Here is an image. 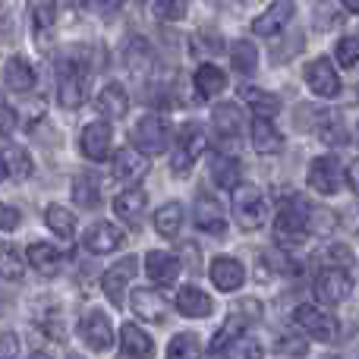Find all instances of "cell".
I'll list each match as a JSON object with an SVG mask.
<instances>
[{
  "instance_id": "1",
  "label": "cell",
  "mask_w": 359,
  "mask_h": 359,
  "mask_svg": "<svg viewBox=\"0 0 359 359\" xmlns=\"http://www.w3.org/2000/svg\"><path fill=\"white\" fill-rule=\"evenodd\" d=\"M174 142V126L164 114H145L136 126H133V145L145 155H161Z\"/></svg>"
},
{
  "instance_id": "2",
  "label": "cell",
  "mask_w": 359,
  "mask_h": 359,
  "mask_svg": "<svg viewBox=\"0 0 359 359\" xmlns=\"http://www.w3.org/2000/svg\"><path fill=\"white\" fill-rule=\"evenodd\" d=\"M268 202L262 196L259 186L249 183H236L233 186V217L243 230H259L268 224Z\"/></svg>"
},
{
  "instance_id": "3",
  "label": "cell",
  "mask_w": 359,
  "mask_h": 359,
  "mask_svg": "<svg viewBox=\"0 0 359 359\" xmlns=\"http://www.w3.org/2000/svg\"><path fill=\"white\" fill-rule=\"evenodd\" d=\"M259 309H262V306L255 303V299H246V303H240V306H236V309L230 312V318H227V322H224V328L215 334V341H211L208 353H211V356H221L224 350L230 347V344H233V341H240V337L246 334V328H249V325H252L255 318H259Z\"/></svg>"
},
{
  "instance_id": "4",
  "label": "cell",
  "mask_w": 359,
  "mask_h": 359,
  "mask_svg": "<svg viewBox=\"0 0 359 359\" xmlns=\"http://www.w3.org/2000/svg\"><path fill=\"white\" fill-rule=\"evenodd\" d=\"M174 142H177L174 145V158H170L174 174H186V170H189L192 164L205 155V149H208L205 130L198 123H186L183 130H180V136H174Z\"/></svg>"
},
{
  "instance_id": "5",
  "label": "cell",
  "mask_w": 359,
  "mask_h": 359,
  "mask_svg": "<svg viewBox=\"0 0 359 359\" xmlns=\"http://www.w3.org/2000/svg\"><path fill=\"white\" fill-rule=\"evenodd\" d=\"M86 98H88V73L79 63L67 60L63 69L57 73V101L67 111H76V107L86 104Z\"/></svg>"
},
{
  "instance_id": "6",
  "label": "cell",
  "mask_w": 359,
  "mask_h": 359,
  "mask_svg": "<svg viewBox=\"0 0 359 359\" xmlns=\"http://www.w3.org/2000/svg\"><path fill=\"white\" fill-rule=\"evenodd\" d=\"M274 230L280 240H303L309 230V205L303 198H287L274 215Z\"/></svg>"
},
{
  "instance_id": "7",
  "label": "cell",
  "mask_w": 359,
  "mask_h": 359,
  "mask_svg": "<svg viewBox=\"0 0 359 359\" xmlns=\"http://www.w3.org/2000/svg\"><path fill=\"white\" fill-rule=\"evenodd\" d=\"M293 322H297V328H303L306 334H312L316 341H334L337 331H341V325H337V318L331 316V312H322L318 306H297L293 309Z\"/></svg>"
},
{
  "instance_id": "8",
  "label": "cell",
  "mask_w": 359,
  "mask_h": 359,
  "mask_svg": "<svg viewBox=\"0 0 359 359\" xmlns=\"http://www.w3.org/2000/svg\"><path fill=\"white\" fill-rule=\"evenodd\" d=\"M79 337H82V344H86L88 350H95V353H104V350H111V344H114V325H111V318H107V312L88 309L86 316L79 318Z\"/></svg>"
},
{
  "instance_id": "9",
  "label": "cell",
  "mask_w": 359,
  "mask_h": 359,
  "mask_svg": "<svg viewBox=\"0 0 359 359\" xmlns=\"http://www.w3.org/2000/svg\"><path fill=\"white\" fill-rule=\"evenodd\" d=\"M353 290V280L344 268H325L316 278V299L322 306H341Z\"/></svg>"
},
{
  "instance_id": "10",
  "label": "cell",
  "mask_w": 359,
  "mask_h": 359,
  "mask_svg": "<svg viewBox=\"0 0 359 359\" xmlns=\"http://www.w3.org/2000/svg\"><path fill=\"white\" fill-rule=\"evenodd\" d=\"M136 255H126V259H120L117 265H111L104 271V278H101V290H104V297L111 299V306L114 309H120L123 306V293H126V287H130V280L136 278Z\"/></svg>"
},
{
  "instance_id": "11",
  "label": "cell",
  "mask_w": 359,
  "mask_h": 359,
  "mask_svg": "<svg viewBox=\"0 0 359 359\" xmlns=\"http://www.w3.org/2000/svg\"><path fill=\"white\" fill-rule=\"evenodd\" d=\"M309 186L318 196H337L344 186V168L334 155H322L309 168Z\"/></svg>"
},
{
  "instance_id": "12",
  "label": "cell",
  "mask_w": 359,
  "mask_h": 359,
  "mask_svg": "<svg viewBox=\"0 0 359 359\" xmlns=\"http://www.w3.org/2000/svg\"><path fill=\"white\" fill-rule=\"evenodd\" d=\"M111 145H114V130L104 120L86 123V130L79 133V151L88 161H107L111 158Z\"/></svg>"
},
{
  "instance_id": "13",
  "label": "cell",
  "mask_w": 359,
  "mask_h": 359,
  "mask_svg": "<svg viewBox=\"0 0 359 359\" xmlns=\"http://www.w3.org/2000/svg\"><path fill=\"white\" fill-rule=\"evenodd\" d=\"M192 221L202 233L211 236H224L227 233V217H224V208L211 192H198L196 196V211H192Z\"/></svg>"
},
{
  "instance_id": "14",
  "label": "cell",
  "mask_w": 359,
  "mask_h": 359,
  "mask_svg": "<svg viewBox=\"0 0 359 359\" xmlns=\"http://www.w3.org/2000/svg\"><path fill=\"white\" fill-rule=\"evenodd\" d=\"M123 230L117 227V224L111 221H95L92 227H86V233H82V246L88 249V252L95 255H111L117 252L120 246H123Z\"/></svg>"
},
{
  "instance_id": "15",
  "label": "cell",
  "mask_w": 359,
  "mask_h": 359,
  "mask_svg": "<svg viewBox=\"0 0 359 359\" xmlns=\"http://www.w3.org/2000/svg\"><path fill=\"white\" fill-rule=\"evenodd\" d=\"M306 86L318 95V98H337L341 95V76H337L334 63L328 57H318L306 67Z\"/></svg>"
},
{
  "instance_id": "16",
  "label": "cell",
  "mask_w": 359,
  "mask_h": 359,
  "mask_svg": "<svg viewBox=\"0 0 359 359\" xmlns=\"http://www.w3.org/2000/svg\"><path fill=\"white\" fill-rule=\"evenodd\" d=\"M208 278L221 293H233V290H240L243 280H246V268H243L233 255H217V259H211Z\"/></svg>"
},
{
  "instance_id": "17",
  "label": "cell",
  "mask_w": 359,
  "mask_h": 359,
  "mask_svg": "<svg viewBox=\"0 0 359 359\" xmlns=\"http://www.w3.org/2000/svg\"><path fill=\"white\" fill-rule=\"evenodd\" d=\"M145 151H139L136 145H130V149H120L114 151L111 158V170L117 180H123V183H136V180H142L149 174V161H145Z\"/></svg>"
},
{
  "instance_id": "18",
  "label": "cell",
  "mask_w": 359,
  "mask_h": 359,
  "mask_svg": "<svg viewBox=\"0 0 359 359\" xmlns=\"http://www.w3.org/2000/svg\"><path fill=\"white\" fill-rule=\"evenodd\" d=\"M290 19H293V0H274V4L252 22V35H265V38L280 35Z\"/></svg>"
},
{
  "instance_id": "19",
  "label": "cell",
  "mask_w": 359,
  "mask_h": 359,
  "mask_svg": "<svg viewBox=\"0 0 359 359\" xmlns=\"http://www.w3.org/2000/svg\"><path fill=\"white\" fill-rule=\"evenodd\" d=\"M174 303H177V312H180V316H186V318H208L211 312H215L211 297L202 290V287H196V284L180 287Z\"/></svg>"
},
{
  "instance_id": "20",
  "label": "cell",
  "mask_w": 359,
  "mask_h": 359,
  "mask_svg": "<svg viewBox=\"0 0 359 359\" xmlns=\"http://www.w3.org/2000/svg\"><path fill=\"white\" fill-rule=\"evenodd\" d=\"M180 259L174 252H164V249H151L149 255H145V274H149L155 284H161V287H168V284H174V280L180 278Z\"/></svg>"
},
{
  "instance_id": "21",
  "label": "cell",
  "mask_w": 359,
  "mask_h": 359,
  "mask_svg": "<svg viewBox=\"0 0 359 359\" xmlns=\"http://www.w3.org/2000/svg\"><path fill=\"white\" fill-rule=\"evenodd\" d=\"M25 259H29V265L35 268L41 278H54V274H60V268H63L60 249H57L54 243H44V240L32 243L29 252H25Z\"/></svg>"
},
{
  "instance_id": "22",
  "label": "cell",
  "mask_w": 359,
  "mask_h": 359,
  "mask_svg": "<svg viewBox=\"0 0 359 359\" xmlns=\"http://www.w3.org/2000/svg\"><path fill=\"white\" fill-rule=\"evenodd\" d=\"M145 205H149V196H145L139 186H133V189H123L117 198H114V211H117V217L123 224H130V227H139V224H142Z\"/></svg>"
},
{
  "instance_id": "23",
  "label": "cell",
  "mask_w": 359,
  "mask_h": 359,
  "mask_svg": "<svg viewBox=\"0 0 359 359\" xmlns=\"http://www.w3.org/2000/svg\"><path fill=\"white\" fill-rule=\"evenodd\" d=\"M133 312H136L142 322H164V316H168V299L158 290H151V287H139V290H133Z\"/></svg>"
},
{
  "instance_id": "24",
  "label": "cell",
  "mask_w": 359,
  "mask_h": 359,
  "mask_svg": "<svg viewBox=\"0 0 359 359\" xmlns=\"http://www.w3.org/2000/svg\"><path fill=\"white\" fill-rule=\"evenodd\" d=\"M95 107L101 111V117L120 120V117H126V111H130V95H126V88L120 86V82H107V86L98 92V98H95Z\"/></svg>"
},
{
  "instance_id": "25",
  "label": "cell",
  "mask_w": 359,
  "mask_h": 359,
  "mask_svg": "<svg viewBox=\"0 0 359 359\" xmlns=\"http://www.w3.org/2000/svg\"><path fill=\"white\" fill-rule=\"evenodd\" d=\"M252 149L259 155H278L284 149V136L271 123V117H255L252 120Z\"/></svg>"
},
{
  "instance_id": "26",
  "label": "cell",
  "mask_w": 359,
  "mask_h": 359,
  "mask_svg": "<svg viewBox=\"0 0 359 359\" xmlns=\"http://www.w3.org/2000/svg\"><path fill=\"white\" fill-rule=\"evenodd\" d=\"M151 353H155V344H151V337L145 334L139 325L126 322L123 328H120V356L142 359V356H151Z\"/></svg>"
},
{
  "instance_id": "27",
  "label": "cell",
  "mask_w": 359,
  "mask_h": 359,
  "mask_svg": "<svg viewBox=\"0 0 359 359\" xmlns=\"http://www.w3.org/2000/svg\"><path fill=\"white\" fill-rule=\"evenodd\" d=\"M4 82L10 92H29L35 86V69L22 54H13L4 67Z\"/></svg>"
},
{
  "instance_id": "28",
  "label": "cell",
  "mask_w": 359,
  "mask_h": 359,
  "mask_svg": "<svg viewBox=\"0 0 359 359\" xmlns=\"http://www.w3.org/2000/svg\"><path fill=\"white\" fill-rule=\"evenodd\" d=\"M196 92H198V98H217V95L227 88V76H224V69L221 67H215V63H202V67L196 69Z\"/></svg>"
},
{
  "instance_id": "29",
  "label": "cell",
  "mask_w": 359,
  "mask_h": 359,
  "mask_svg": "<svg viewBox=\"0 0 359 359\" xmlns=\"http://www.w3.org/2000/svg\"><path fill=\"white\" fill-rule=\"evenodd\" d=\"M44 224H48L50 233H57L60 240H69L76 233V215L69 208H63L60 202H50L44 208Z\"/></svg>"
},
{
  "instance_id": "30",
  "label": "cell",
  "mask_w": 359,
  "mask_h": 359,
  "mask_svg": "<svg viewBox=\"0 0 359 359\" xmlns=\"http://www.w3.org/2000/svg\"><path fill=\"white\" fill-rule=\"evenodd\" d=\"M211 123H215V130L221 133L224 139H233V136H240V130H243V111L236 104H217L215 111H211Z\"/></svg>"
},
{
  "instance_id": "31",
  "label": "cell",
  "mask_w": 359,
  "mask_h": 359,
  "mask_svg": "<svg viewBox=\"0 0 359 359\" xmlns=\"http://www.w3.org/2000/svg\"><path fill=\"white\" fill-rule=\"evenodd\" d=\"M180 227H183V205L180 202H168L155 211V230L164 240H177Z\"/></svg>"
},
{
  "instance_id": "32",
  "label": "cell",
  "mask_w": 359,
  "mask_h": 359,
  "mask_svg": "<svg viewBox=\"0 0 359 359\" xmlns=\"http://www.w3.org/2000/svg\"><path fill=\"white\" fill-rule=\"evenodd\" d=\"M240 98L246 101L249 107H252L259 117H274V114L280 111V98L271 92H262V88L255 86H240Z\"/></svg>"
},
{
  "instance_id": "33",
  "label": "cell",
  "mask_w": 359,
  "mask_h": 359,
  "mask_svg": "<svg viewBox=\"0 0 359 359\" xmlns=\"http://www.w3.org/2000/svg\"><path fill=\"white\" fill-rule=\"evenodd\" d=\"M240 177H243V168L236 158L215 155V161H211V180H215L221 189H233V186L240 183Z\"/></svg>"
},
{
  "instance_id": "34",
  "label": "cell",
  "mask_w": 359,
  "mask_h": 359,
  "mask_svg": "<svg viewBox=\"0 0 359 359\" xmlns=\"http://www.w3.org/2000/svg\"><path fill=\"white\" fill-rule=\"evenodd\" d=\"M230 60H233V69L240 76H252L255 69H259V50H255L252 41L240 38V41H233V48H230Z\"/></svg>"
},
{
  "instance_id": "35",
  "label": "cell",
  "mask_w": 359,
  "mask_h": 359,
  "mask_svg": "<svg viewBox=\"0 0 359 359\" xmlns=\"http://www.w3.org/2000/svg\"><path fill=\"white\" fill-rule=\"evenodd\" d=\"M4 164H6V174L16 177V180L32 177V170H35V164H32L29 151H25L22 145H16V142H10V145L4 149Z\"/></svg>"
},
{
  "instance_id": "36",
  "label": "cell",
  "mask_w": 359,
  "mask_h": 359,
  "mask_svg": "<svg viewBox=\"0 0 359 359\" xmlns=\"http://www.w3.org/2000/svg\"><path fill=\"white\" fill-rule=\"evenodd\" d=\"M22 274H25V259L19 255V249L10 246V243H0V278L22 280Z\"/></svg>"
},
{
  "instance_id": "37",
  "label": "cell",
  "mask_w": 359,
  "mask_h": 359,
  "mask_svg": "<svg viewBox=\"0 0 359 359\" xmlns=\"http://www.w3.org/2000/svg\"><path fill=\"white\" fill-rule=\"evenodd\" d=\"M29 16H32V29L48 32L57 22V0H29Z\"/></svg>"
},
{
  "instance_id": "38",
  "label": "cell",
  "mask_w": 359,
  "mask_h": 359,
  "mask_svg": "<svg viewBox=\"0 0 359 359\" xmlns=\"http://www.w3.org/2000/svg\"><path fill=\"white\" fill-rule=\"evenodd\" d=\"M73 202L79 208H95L101 202V189L95 177H76L73 180Z\"/></svg>"
},
{
  "instance_id": "39",
  "label": "cell",
  "mask_w": 359,
  "mask_h": 359,
  "mask_svg": "<svg viewBox=\"0 0 359 359\" xmlns=\"http://www.w3.org/2000/svg\"><path fill=\"white\" fill-rule=\"evenodd\" d=\"M168 356L170 359H180V356H198V337L183 331V334H174L168 344Z\"/></svg>"
},
{
  "instance_id": "40",
  "label": "cell",
  "mask_w": 359,
  "mask_h": 359,
  "mask_svg": "<svg viewBox=\"0 0 359 359\" xmlns=\"http://www.w3.org/2000/svg\"><path fill=\"white\" fill-rule=\"evenodd\" d=\"M334 57L341 67H356L359 63V35H344L334 48Z\"/></svg>"
},
{
  "instance_id": "41",
  "label": "cell",
  "mask_w": 359,
  "mask_h": 359,
  "mask_svg": "<svg viewBox=\"0 0 359 359\" xmlns=\"http://www.w3.org/2000/svg\"><path fill=\"white\" fill-rule=\"evenodd\" d=\"M155 16L161 22H180L186 19V0H155Z\"/></svg>"
},
{
  "instance_id": "42",
  "label": "cell",
  "mask_w": 359,
  "mask_h": 359,
  "mask_svg": "<svg viewBox=\"0 0 359 359\" xmlns=\"http://www.w3.org/2000/svg\"><path fill=\"white\" fill-rule=\"evenodd\" d=\"M19 356V337L13 331H0V359Z\"/></svg>"
},
{
  "instance_id": "43",
  "label": "cell",
  "mask_w": 359,
  "mask_h": 359,
  "mask_svg": "<svg viewBox=\"0 0 359 359\" xmlns=\"http://www.w3.org/2000/svg\"><path fill=\"white\" fill-rule=\"evenodd\" d=\"M19 221H22V217H19V211L13 208V205L0 202V230H6V233H10V230L19 227Z\"/></svg>"
},
{
  "instance_id": "44",
  "label": "cell",
  "mask_w": 359,
  "mask_h": 359,
  "mask_svg": "<svg viewBox=\"0 0 359 359\" xmlns=\"http://www.w3.org/2000/svg\"><path fill=\"white\" fill-rule=\"evenodd\" d=\"M13 123H16V117H13V111H6V107L0 104V136H6V133L13 130Z\"/></svg>"
},
{
  "instance_id": "45",
  "label": "cell",
  "mask_w": 359,
  "mask_h": 359,
  "mask_svg": "<svg viewBox=\"0 0 359 359\" xmlns=\"http://www.w3.org/2000/svg\"><path fill=\"white\" fill-rule=\"evenodd\" d=\"M344 177H347L350 189L359 196V161H350V168H347V174H344Z\"/></svg>"
},
{
  "instance_id": "46",
  "label": "cell",
  "mask_w": 359,
  "mask_h": 359,
  "mask_svg": "<svg viewBox=\"0 0 359 359\" xmlns=\"http://www.w3.org/2000/svg\"><path fill=\"white\" fill-rule=\"evenodd\" d=\"M341 4H344V6H347V10H350V13H359V0H341Z\"/></svg>"
},
{
  "instance_id": "47",
  "label": "cell",
  "mask_w": 359,
  "mask_h": 359,
  "mask_svg": "<svg viewBox=\"0 0 359 359\" xmlns=\"http://www.w3.org/2000/svg\"><path fill=\"white\" fill-rule=\"evenodd\" d=\"M6 177V164H4V155H0V180Z\"/></svg>"
},
{
  "instance_id": "48",
  "label": "cell",
  "mask_w": 359,
  "mask_h": 359,
  "mask_svg": "<svg viewBox=\"0 0 359 359\" xmlns=\"http://www.w3.org/2000/svg\"><path fill=\"white\" fill-rule=\"evenodd\" d=\"M0 104H4V92H0Z\"/></svg>"
}]
</instances>
